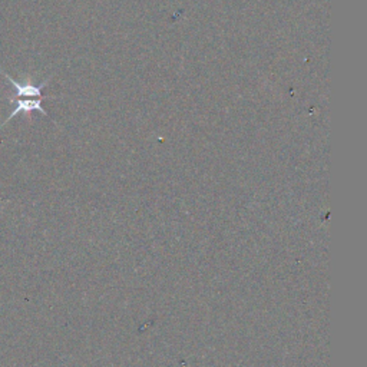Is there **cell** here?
I'll list each match as a JSON object with an SVG mask.
<instances>
[{
	"instance_id": "obj_1",
	"label": "cell",
	"mask_w": 367,
	"mask_h": 367,
	"mask_svg": "<svg viewBox=\"0 0 367 367\" xmlns=\"http://www.w3.org/2000/svg\"><path fill=\"white\" fill-rule=\"evenodd\" d=\"M0 73L3 75L5 80H8V81L10 82L13 91H15V93L10 95V96H13V98H22V96H28V98H45V96L42 95V89L47 85L49 80L43 81L40 85H35V84H33V80H32V76H26L23 82H17L16 80H13V77H12L9 73H6L2 68H0Z\"/></svg>"
},
{
	"instance_id": "obj_2",
	"label": "cell",
	"mask_w": 367,
	"mask_h": 367,
	"mask_svg": "<svg viewBox=\"0 0 367 367\" xmlns=\"http://www.w3.org/2000/svg\"><path fill=\"white\" fill-rule=\"evenodd\" d=\"M45 98H47V96H45ZM45 98H38V99H19V98L9 96V98H8V102L13 105V111H12V114L6 118V121H3L2 125H0V129H2L3 126H6V123H9L17 114L31 115L32 112L38 111V112H40L42 115H47V112L42 108V100H43Z\"/></svg>"
}]
</instances>
